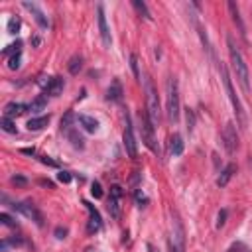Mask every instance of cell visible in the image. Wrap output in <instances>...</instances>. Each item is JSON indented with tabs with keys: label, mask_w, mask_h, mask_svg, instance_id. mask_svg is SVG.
Instances as JSON below:
<instances>
[{
	"label": "cell",
	"mask_w": 252,
	"mask_h": 252,
	"mask_svg": "<svg viewBox=\"0 0 252 252\" xmlns=\"http://www.w3.org/2000/svg\"><path fill=\"white\" fill-rule=\"evenodd\" d=\"M226 43H228V55H230V63H232V69H234V75L242 87V91L246 94H250V73H248V65L238 49V45L234 43V39L228 35L226 37Z\"/></svg>",
	"instance_id": "cell-1"
},
{
	"label": "cell",
	"mask_w": 252,
	"mask_h": 252,
	"mask_svg": "<svg viewBox=\"0 0 252 252\" xmlns=\"http://www.w3.org/2000/svg\"><path fill=\"white\" fill-rule=\"evenodd\" d=\"M219 71H220V77H222V85H224V89H226V93H228V98H230V102H232V106H234L236 120H238V124L244 128V126H246V116H244L242 104H240V100H238V96H236V93H234V89H232L230 75H228V71H226V67H224L222 63L219 65Z\"/></svg>",
	"instance_id": "cell-2"
},
{
	"label": "cell",
	"mask_w": 252,
	"mask_h": 252,
	"mask_svg": "<svg viewBox=\"0 0 252 252\" xmlns=\"http://www.w3.org/2000/svg\"><path fill=\"white\" fill-rule=\"evenodd\" d=\"M167 118L169 122H177L179 120V89H177V79L175 77H169L167 79Z\"/></svg>",
	"instance_id": "cell-3"
},
{
	"label": "cell",
	"mask_w": 252,
	"mask_h": 252,
	"mask_svg": "<svg viewBox=\"0 0 252 252\" xmlns=\"http://www.w3.org/2000/svg\"><path fill=\"white\" fill-rule=\"evenodd\" d=\"M144 87H146V112H148L150 120L154 122V126H158V122H159V98H158V91H156L152 79H146L144 81Z\"/></svg>",
	"instance_id": "cell-4"
},
{
	"label": "cell",
	"mask_w": 252,
	"mask_h": 252,
	"mask_svg": "<svg viewBox=\"0 0 252 252\" xmlns=\"http://www.w3.org/2000/svg\"><path fill=\"white\" fill-rule=\"evenodd\" d=\"M140 130H142V142L154 152L159 156V146H158V140H156V126L154 122L150 120L148 112H142L140 114Z\"/></svg>",
	"instance_id": "cell-5"
},
{
	"label": "cell",
	"mask_w": 252,
	"mask_h": 252,
	"mask_svg": "<svg viewBox=\"0 0 252 252\" xmlns=\"http://www.w3.org/2000/svg\"><path fill=\"white\" fill-rule=\"evenodd\" d=\"M220 138H222L224 150H226L228 154H234V152L238 150V134H236V126H234L232 122H226V124H224Z\"/></svg>",
	"instance_id": "cell-6"
},
{
	"label": "cell",
	"mask_w": 252,
	"mask_h": 252,
	"mask_svg": "<svg viewBox=\"0 0 252 252\" xmlns=\"http://www.w3.org/2000/svg\"><path fill=\"white\" fill-rule=\"evenodd\" d=\"M12 207H14L18 213H22L24 217L32 219L37 226H41V224H43V217H41V213L33 207V203H30V201H22V203H12Z\"/></svg>",
	"instance_id": "cell-7"
},
{
	"label": "cell",
	"mask_w": 252,
	"mask_h": 252,
	"mask_svg": "<svg viewBox=\"0 0 252 252\" xmlns=\"http://www.w3.org/2000/svg\"><path fill=\"white\" fill-rule=\"evenodd\" d=\"M124 191L120 185H112L110 187V199H108V213L112 219H120V199H122Z\"/></svg>",
	"instance_id": "cell-8"
},
{
	"label": "cell",
	"mask_w": 252,
	"mask_h": 252,
	"mask_svg": "<svg viewBox=\"0 0 252 252\" xmlns=\"http://www.w3.org/2000/svg\"><path fill=\"white\" fill-rule=\"evenodd\" d=\"M124 148H126V154L136 159V156H138V146H136L134 130H132V124H130V118H128V116H126V128H124Z\"/></svg>",
	"instance_id": "cell-9"
},
{
	"label": "cell",
	"mask_w": 252,
	"mask_h": 252,
	"mask_svg": "<svg viewBox=\"0 0 252 252\" xmlns=\"http://www.w3.org/2000/svg\"><path fill=\"white\" fill-rule=\"evenodd\" d=\"M96 20H98V30H100V37H102V43L108 47L110 43H112V37H110V30H108V26H106V18H104V8L98 4L96 6Z\"/></svg>",
	"instance_id": "cell-10"
},
{
	"label": "cell",
	"mask_w": 252,
	"mask_h": 252,
	"mask_svg": "<svg viewBox=\"0 0 252 252\" xmlns=\"http://www.w3.org/2000/svg\"><path fill=\"white\" fill-rule=\"evenodd\" d=\"M63 87H65V81L61 77H51V79H47V83L43 87V94L45 96H59Z\"/></svg>",
	"instance_id": "cell-11"
},
{
	"label": "cell",
	"mask_w": 252,
	"mask_h": 252,
	"mask_svg": "<svg viewBox=\"0 0 252 252\" xmlns=\"http://www.w3.org/2000/svg\"><path fill=\"white\" fill-rule=\"evenodd\" d=\"M83 205H85V207H87V211H89V226H87V230H89V232H96V230H100L102 220H100L98 211H96L89 201H83Z\"/></svg>",
	"instance_id": "cell-12"
},
{
	"label": "cell",
	"mask_w": 252,
	"mask_h": 252,
	"mask_svg": "<svg viewBox=\"0 0 252 252\" xmlns=\"http://www.w3.org/2000/svg\"><path fill=\"white\" fill-rule=\"evenodd\" d=\"M24 8L32 12V16H33V20L37 22V26H39V28H43V30H45V28L49 26L47 16H45V14L39 10V6H37V4H33V2H24Z\"/></svg>",
	"instance_id": "cell-13"
},
{
	"label": "cell",
	"mask_w": 252,
	"mask_h": 252,
	"mask_svg": "<svg viewBox=\"0 0 252 252\" xmlns=\"http://www.w3.org/2000/svg\"><path fill=\"white\" fill-rule=\"evenodd\" d=\"M30 110V104H24V102H8L4 106V116L6 118H16V116H22Z\"/></svg>",
	"instance_id": "cell-14"
},
{
	"label": "cell",
	"mask_w": 252,
	"mask_h": 252,
	"mask_svg": "<svg viewBox=\"0 0 252 252\" xmlns=\"http://www.w3.org/2000/svg\"><path fill=\"white\" fill-rule=\"evenodd\" d=\"M226 8H228V12H230L232 22L238 26V32H240L242 39H246V28H244V24H242V18H240V12H238V6H236L234 2H228V4H226Z\"/></svg>",
	"instance_id": "cell-15"
},
{
	"label": "cell",
	"mask_w": 252,
	"mask_h": 252,
	"mask_svg": "<svg viewBox=\"0 0 252 252\" xmlns=\"http://www.w3.org/2000/svg\"><path fill=\"white\" fill-rule=\"evenodd\" d=\"M106 98L108 100H112V102H120L122 100V85H120V81H112L110 83V87H108V91H106Z\"/></svg>",
	"instance_id": "cell-16"
},
{
	"label": "cell",
	"mask_w": 252,
	"mask_h": 252,
	"mask_svg": "<svg viewBox=\"0 0 252 252\" xmlns=\"http://www.w3.org/2000/svg\"><path fill=\"white\" fill-rule=\"evenodd\" d=\"M234 171H236V165H234V163H228V165L220 171V175H219V179H217V185H219V187H226L228 181H230V177L234 175Z\"/></svg>",
	"instance_id": "cell-17"
},
{
	"label": "cell",
	"mask_w": 252,
	"mask_h": 252,
	"mask_svg": "<svg viewBox=\"0 0 252 252\" xmlns=\"http://www.w3.org/2000/svg\"><path fill=\"white\" fill-rule=\"evenodd\" d=\"M77 120H79V124H81L87 132H96V128H98V122H96L93 116H89V114H79Z\"/></svg>",
	"instance_id": "cell-18"
},
{
	"label": "cell",
	"mask_w": 252,
	"mask_h": 252,
	"mask_svg": "<svg viewBox=\"0 0 252 252\" xmlns=\"http://www.w3.org/2000/svg\"><path fill=\"white\" fill-rule=\"evenodd\" d=\"M47 124H49V116H37V118L28 120V130L37 132V130H43Z\"/></svg>",
	"instance_id": "cell-19"
},
{
	"label": "cell",
	"mask_w": 252,
	"mask_h": 252,
	"mask_svg": "<svg viewBox=\"0 0 252 252\" xmlns=\"http://www.w3.org/2000/svg\"><path fill=\"white\" fill-rule=\"evenodd\" d=\"M169 152H171L173 156H181V154H183V140H181L179 134H173V136L169 138Z\"/></svg>",
	"instance_id": "cell-20"
},
{
	"label": "cell",
	"mask_w": 252,
	"mask_h": 252,
	"mask_svg": "<svg viewBox=\"0 0 252 252\" xmlns=\"http://www.w3.org/2000/svg\"><path fill=\"white\" fill-rule=\"evenodd\" d=\"M132 8L140 14V18H144V20H152V14H150V10H148V6H146L144 2H140V0H132Z\"/></svg>",
	"instance_id": "cell-21"
},
{
	"label": "cell",
	"mask_w": 252,
	"mask_h": 252,
	"mask_svg": "<svg viewBox=\"0 0 252 252\" xmlns=\"http://www.w3.org/2000/svg\"><path fill=\"white\" fill-rule=\"evenodd\" d=\"M67 69H69V73H71V75H77V73L83 69V57H81V55H73V57L69 59Z\"/></svg>",
	"instance_id": "cell-22"
},
{
	"label": "cell",
	"mask_w": 252,
	"mask_h": 252,
	"mask_svg": "<svg viewBox=\"0 0 252 252\" xmlns=\"http://www.w3.org/2000/svg\"><path fill=\"white\" fill-rule=\"evenodd\" d=\"M67 132V138L71 140V144L75 146V148H85V140L77 134V130H73V128H69V130H65Z\"/></svg>",
	"instance_id": "cell-23"
},
{
	"label": "cell",
	"mask_w": 252,
	"mask_h": 252,
	"mask_svg": "<svg viewBox=\"0 0 252 252\" xmlns=\"http://www.w3.org/2000/svg\"><path fill=\"white\" fill-rule=\"evenodd\" d=\"M0 128H2L4 132H8V134H18V128H16V124L12 122V118L2 116V118H0Z\"/></svg>",
	"instance_id": "cell-24"
},
{
	"label": "cell",
	"mask_w": 252,
	"mask_h": 252,
	"mask_svg": "<svg viewBox=\"0 0 252 252\" xmlns=\"http://www.w3.org/2000/svg\"><path fill=\"white\" fill-rule=\"evenodd\" d=\"M45 104H47V96H45V94H41V96H37V98L30 104V110H32V112H39V110H43V108H45Z\"/></svg>",
	"instance_id": "cell-25"
},
{
	"label": "cell",
	"mask_w": 252,
	"mask_h": 252,
	"mask_svg": "<svg viewBox=\"0 0 252 252\" xmlns=\"http://www.w3.org/2000/svg\"><path fill=\"white\" fill-rule=\"evenodd\" d=\"M226 252H250V248H248L244 242H234Z\"/></svg>",
	"instance_id": "cell-26"
},
{
	"label": "cell",
	"mask_w": 252,
	"mask_h": 252,
	"mask_svg": "<svg viewBox=\"0 0 252 252\" xmlns=\"http://www.w3.org/2000/svg\"><path fill=\"white\" fill-rule=\"evenodd\" d=\"M20 47H22V41H16V43L8 45V47H6L4 51H2V55L6 57V55H10V53H14V51H16V53H20Z\"/></svg>",
	"instance_id": "cell-27"
},
{
	"label": "cell",
	"mask_w": 252,
	"mask_h": 252,
	"mask_svg": "<svg viewBox=\"0 0 252 252\" xmlns=\"http://www.w3.org/2000/svg\"><path fill=\"white\" fill-rule=\"evenodd\" d=\"M91 195H93L94 199H100V197H102V187H100L98 181H94V183L91 185Z\"/></svg>",
	"instance_id": "cell-28"
},
{
	"label": "cell",
	"mask_w": 252,
	"mask_h": 252,
	"mask_svg": "<svg viewBox=\"0 0 252 252\" xmlns=\"http://www.w3.org/2000/svg\"><path fill=\"white\" fill-rule=\"evenodd\" d=\"M0 222L6 224V226H16V220H14L8 213H0Z\"/></svg>",
	"instance_id": "cell-29"
},
{
	"label": "cell",
	"mask_w": 252,
	"mask_h": 252,
	"mask_svg": "<svg viewBox=\"0 0 252 252\" xmlns=\"http://www.w3.org/2000/svg\"><path fill=\"white\" fill-rule=\"evenodd\" d=\"M20 30V20L18 18H10V22H8V32L10 33H16Z\"/></svg>",
	"instance_id": "cell-30"
},
{
	"label": "cell",
	"mask_w": 252,
	"mask_h": 252,
	"mask_svg": "<svg viewBox=\"0 0 252 252\" xmlns=\"http://www.w3.org/2000/svg\"><path fill=\"white\" fill-rule=\"evenodd\" d=\"M130 67H132V73H134V77L138 79V77H140V71H138V57H136L134 53L130 55Z\"/></svg>",
	"instance_id": "cell-31"
},
{
	"label": "cell",
	"mask_w": 252,
	"mask_h": 252,
	"mask_svg": "<svg viewBox=\"0 0 252 252\" xmlns=\"http://www.w3.org/2000/svg\"><path fill=\"white\" fill-rule=\"evenodd\" d=\"M20 61H22V59H20V53H18V55L10 57V61H8V67H10L12 71H14V69H20Z\"/></svg>",
	"instance_id": "cell-32"
},
{
	"label": "cell",
	"mask_w": 252,
	"mask_h": 252,
	"mask_svg": "<svg viewBox=\"0 0 252 252\" xmlns=\"http://www.w3.org/2000/svg\"><path fill=\"white\" fill-rule=\"evenodd\" d=\"M193 122H195V116H193V110L187 108V130L193 132Z\"/></svg>",
	"instance_id": "cell-33"
},
{
	"label": "cell",
	"mask_w": 252,
	"mask_h": 252,
	"mask_svg": "<svg viewBox=\"0 0 252 252\" xmlns=\"http://www.w3.org/2000/svg\"><path fill=\"white\" fill-rule=\"evenodd\" d=\"M57 179H59L61 183H69V181H71V173H69V171H59Z\"/></svg>",
	"instance_id": "cell-34"
},
{
	"label": "cell",
	"mask_w": 252,
	"mask_h": 252,
	"mask_svg": "<svg viewBox=\"0 0 252 252\" xmlns=\"http://www.w3.org/2000/svg\"><path fill=\"white\" fill-rule=\"evenodd\" d=\"M39 161H41V163H45V165H51V167H57V161H53V159H49L47 156H39Z\"/></svg>",
	"instance_id": "cell-35"
},
{
	"label": "cell",
	"mask_w": 252,
	"mask_h": 252,
	"mask_svg": "<svg viewBox=\"0 0 252 252\" xmlns=\"http://www.w3.org/2000/svg\"><path fill=\"white\" fill-rule=\"evenodd\" d=\"M224 219H226V211H220V213H219V220H217V226H219V228L224 224Z\"/></svg>",
	"instance_id": "cell-36"
},
{
	"label": "cell",
	"mask_w": 252,
	"mask_h": 252,
	"mask_svg": "<svg viewBox=\"0 0 252 252\" xmlns=\"http://www.w3.org/2000/svg\"><path fill=\"white\" fill-rule=\"evenodd\" d=\"M65 234H67V228H61V226L55 228V236L57 238H65Z\"/></svg>",
	"instance_id": "cell-37"
},
{
	"label": "cell",
	"mask_w": 252,
	"mask_h": 252,
	"mask_svg": "<svg viewBox=\"0 0 252 252\" xmlns=\"http://www.w3.org/2000/svg\"><path fill=\"white\" fill-rule=\"evenodd\" d=\"M12 183H18V185H26V179H24V177H20V175H14V177H12Z\"/></svg>",
	"instance_id": "cell-38"
},
{
	"label": "cell",
	"mask_w": 252,
	"mask_h": 252,
	"mask_svg": "<svg viewBox=\"0 0 252 252\" xmlns=\"http://www.w3.org/2000/svg\"><path fill=\"white\" fill-rule=\"evenodd\" d=\"M169 252H183V250H181L173 240H169Z\"/></svg>",
	"instance_id": "cell-39"
},
{
	"label": "cell",
	"mask_w": 252,
	"mask_h": 252,
	"mask_svg": "<svg viewBox=\"0 0 252 252\" xmlns=\"http://www.w3.org/2000/svg\"><path fill=\"white\" fill-rule=\"evenodd\" d=\"M22 154H28V156H33V154H35V150H33V148H24V150H22Z\"/></svg>",
	"instance_id": "cell-40"
},
{
	"label": "cell",
	"mask_w": 252,
	"mask_h": 252,
	"mask_svg": "<svg viewBox=\"0 0 252 252\" xmlns=\"http://www.w3.org/2000/svg\"><path fill=\"white\" fill-rule=\"evenodd\" d=\"M136 199H138V203H146V201H148V199H146L144 195H140V191L136 193Z\"/></svg>",
	"instance_id": "cell-41"
},
{
	"label": "cell",
	"mask_w": 252,
	"mask_h": 252,
	"mask_svg": "<svg viewBox=\"0 0 252 252\" xmlns=\"http://www.w3.org/2000/svg\"><path fill=\"white\" fill-rule=\"evenodd\" d=\"M39 185H43V187H53V183H51V181H45V179H41Z\"/></svg>",
	"instance_id": "cell-42"
},
{
	"label": "cell",
	"mask_w": 252,
	"mask_h": 252,
	"mask_svg": "<svg viewBox=\"0 0 252 252\" xmlns=\"http://www.w3.org/2000/svg\"><path fill=\"white\" fill-rule=\"evenodd\" d=\"M148 250H150V252H158V250H156V248H154L152 244H148Z\"/></svg>",
	"instance_id": "cell-43"
}]
</instances>
